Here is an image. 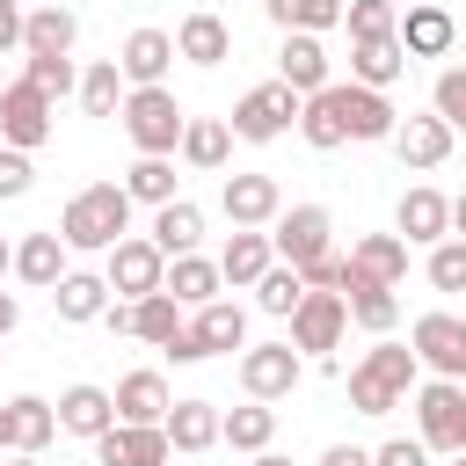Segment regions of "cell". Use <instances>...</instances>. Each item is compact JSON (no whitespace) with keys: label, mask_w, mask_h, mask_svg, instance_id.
I'll return each instance as SVG.
<instances>
[{"label":"cell","mask_w":466,"mask_h":466,"mask_svg":"<svg viewBox=\"0 0 466 466\" xmlns=\"http://www.w3.org/2000/svg\"><path fill=\"white\" fill-rule=\"evenodd\" d=\"M422 386V357H415V342H371L357 364H350V408L357 415H393V408H408V393Z\"/></svg>","instance_id":"6da1fadb"},{"label":"cell","mask_w":466,"mask_h":466,"mask_svg":"<svg viewBox=\"0 0 466 466\" xmlns=\"http://www.w3.org/2000/svg\"><path fill=\"white\" fill-rule=\"evenodd\" d=\"M124 233H131V189L124 182H87L58 211V240L80 248V255H109Z\"/></svg>","instance_id":"7a4b0ae2"},{"label":"cell","mask_w":466,"mask_h":466,"mask_svg":"<svg viewBox=\"0 0 466 466\" xmlns=\"http://www.w3.org/2000/svg\"><path fill=\"white\" fill-rule=\"evenodd\" d=\"M415 437L437 451V459H451V451H466V379H422L415 393Z\"/></svg>","instance_id":"3957f363"},{"label":"cell","mask_w":466,"mask_h":466,"mask_svg":"<svg viewBox=\"0 0 466 466\" xmlns=\"http://www.w3.org/2000/svg\"><path fill=\"white\" fill-rule=\"evenodd\" d=\"M182 102H175V87H131L124 95V138L138 146V153H175L182 146Z\"/></svg>","instance_id":"277c9868"},{"label":"cell","mask_w":466,"mask_h":466,"mask_svg":"<svg viewBox=\"0 0 466 466\" xmlns=\"http://www.w3.org/2000/svg\"><path fill=\"white\" fill-rule=\"evenodd\" d=\"M299 87H284V80H262V87H248L240 102H233V138H248V146H269V138H284L291 124H299Z\"/></svg>","instance_id":"5b68a950"},{"label":"cell","mask_w":466,"mask_h":466,"mask_svg":"<svg viewBox=\"0 0 466 466\" xmlns=\"http://www.w3.org/2000/svg\"><path fill=\"white\" fill-rule=\"evenodd\" d=\"M102 277H109L116 299H146V291L167 284V255L153 248V233H124V240L102 255Z\"/></svg>","instance_id":"8992f818"},{"label":"cell","mask_w":466,"mask_h":466,"mask_svg":"<svg viewBox=\"0 0 466 466\" xmlns=\"http://www.w3.org/2000/svg\"><path fill=\"white\" fill-rule=\"evenodd\" d=\"M44 138H51V95H44L36 80H7V87H0V146L36 153Z\"/></svg>","instance_id":"52a82bcc"},{"label":"cell","mask_w":466,"mask_h":466,"mask_svg":"<svg viewBox=\"0 0 466 466\" xmlns=\"http://www.w3.org/2000/svg\"><path fill=\"white\" fill-rule=\"evenodd\" d=\"M408 342H415V357H422V371H437V379H466V320L459 313H422L415 328H408Z\"/></svg>","instance_id":"ba28073f"},{"label":"cell","mask_w":466,"mask_h":466,"mask_svg":"<svg viewBox=\"0 0 466 466\" xmlns=\"http://www.w3.org/2000/svg\"><path fill=\"white\" fill-rule=\"evenodd\" d=\"M451 138H459V131H451L437 109H422V116H400L386 146H393V160H400V167L430 175V167H444V160H451Z\"/></svg>","instance_id":"9c48e42d"},{"label":"cell","mask_w":466,"mask_h":466,"mask_svg":"<svg viewBox=\"0 0 466 466\" xmlns=\"http://www.w3.org/2000/svg\"><path fill=\"white\" fill-rule=\"evenodd\" d=\"M393 233H400L408 248H437V240L451 233V197L430 189V182L400 189V204H393Z\"/></svg>","instance_id":"30bf717a"},{"label":"cell","mask_w":466,"mask_h":466,"mask_svg":"<svg viewBox=\"0 0 466 466\" xmlns=\"http://www.w3.org/2000/svg\"><path fill=\"white\" fill-rule=\"evenodd\" d=\"M328 233H335V218H328V204H291V211H277V226H269V240H277V262H313V255H328Z\"/></svg>","instance_id":"8fae6325"},{"label":"cell","mask_w":466,"mask_h":466,"mask_svg":"<svg viewBox=\"0 0 466 466\" xmlns=\"http://www.w3.org/2000/svg\"><path fill=\"white\" fill-rule=\"evenodd\" d=\"M342 328H350V299H342V291H306L299 313H291V350L328 357V350L342 342Z\"/></svg>","instance_id":"7c38bea8"},{"label":"cell","mask_w":466,"mask_h":466,"mask_svg":"<svg viewBox=\"0 0 466 466\" xmlns=\"http://www.w3.org/2000/svg\"><path fill=\"white\" fill-rule=\"evenodd\" d=\"M240 386H248V400H284L299 386V350L291 342H248L240 350Z\"/></svg>","instance_id":"4fadbf2b"},{"label":"cell","mask_w":466,"mask_h":466,"mask_svg":"<svg viewBox=\"0 0 466 466\" xmlns=\"http://www.w3.org/2000/svg\"><path fill=\"white\" fill-rule=\"evenodd\" d=\"M167 422H109L95 437V459L102 466H167Z\"/></svg>","instance_id":"5bb4252c"},{"label":"cell","mask_w":466,"mask_h":466,"mask_svg":"<svg viewBox=\"0 0 466 466\" xmlns=\"http://www.w3.org/2000/svg\"><path fill=\"white\" fill-rule=\"evenodd\" d=\"M451 44H459V22H451L444 0H408L400 7V51L408 58H451Z\"/></svg>","instance_id":"9a60e30c"},{"label":"cell","mask_w":466,"mask_h":466,"mask_svg":"<svg viewBox=\"0 0 466 466\" xmlns=\"http://www.w3.org/2000/svg\"><path fill=\"white\" fill-rule=\"evenodd\" d=\"M335 102H342V124H350V138H357V146H386V138H393V124H400V109L386 102V87L335 80Z\"/></svg>","instance_id":"2e32d148"},{"label":"cell","mask_w":466,"mask_h":466,"mask_svg":"<svg viewBox=\"0 0 466 466\" xmlns=\"http://www.w3.org/2000/svg\"><path fill=\"white\" fill-rule=\"evenodd\" d=\"M51 437H58V400L15 393V400L0 408V451H44Z\"/></svg>","instance_id":"e0dca14e"},{"label":"cell","mask_w":466,"mask_h":466,"mask_svg":"<svg viewBox=\"0 0 466 466\" xmlns=\"http://www.w3.org/2000/svg\"><path fill=\"white\" fill-rule=\"evenodd\" d=\"M218 211H226L233 226H277V211H284V189H277V175H226V189H218Z\"/></svg>","instance_id":"ac0fdd59"},{"label":"cell","mask_w":466,"mask_h":466,"mask_svg":"<svg viewBox=\"0 0 466 466\" xmlns=\"http://www.w3.org/2000/svg\"><path fill=\"white\" fill-rule=\"evenodd\" d=\"M175 58H182V51H175L167 29H131L124 51H116V66H124L131 87H167V66H175Z\"/></svg>","instance_id":"d6986e66"},{"label":"cell","mask_w":466,"mask_h":466,"mask_svg":"<svg viewBox=\"0 0 466 466\" xmlns=\"http://www.w3.org/2000/svg\"><path fill=\"white\" fill-rule=\"evenodd\" d=\"M269 262H277V240H269V226H233V240H226V255H218V277H226L233 291H255Z\"/></svg>","instance_id":"ffe728a7"},{"label":"cell","mask_w":466,"mask_h":466,"mask_svg":"<svg viewBox=\"0 0 466 466\" xmlns=\"http://www.w3.org/2000/svg\"><path fill=\"white\" fill-rule=\"evenodd\" d=\"M73 44H80V15L73 7H29V22H22V58H73Z\"/></svg>","instance_id":"44dd1931"},{"label":"cell","mask_w":466,"mask_h":466,"mask_svg":"<svg viewBox=\"0 0 466 466\" xmlns=\"http://www.w3.org/2000/svg\"><path fill=\"white\" fill-rule=\"evenodd\" d=\"M109 422H116V393H109V386H87V379H80V386L58 393V430H66V437H87V444H95Z\"/></svg>","instance_id":"7402d4cb"},{"label":"cell","mask_w":466,"mask_h":466,"mask_svg":"<svg viewBox=\"0 0 466 466\" xmlns=\"http://www.w3.org/2000/svg\"><path fill=\"white\" fill-rule=\"evenodd\" d=\"M175 51H182L189 66H226V58H233V29H226V15H211V7L182 15V22H175Z\"/></svg>","instance_id":"603a6c76"},{"label":"cell","mask_w":466,"mask_h":466,"mask_svg":"<svg viewBox=\"0 0 466 466\" xmlns=\"http://www.w3.org/2000/svg\"><path fill=\"white\" fill-rule=\"evenodd\" d=\"M277 80H284V87H299V95H320V87H328V44H320V36H306V29H284Z\"/></svg>","instance_id":"cb8c5ba5"},{"label":"cell","mask_w":466,"mask_h":466,"mask_svg":"<svg viewBox=\"0 0 466 466\" xmlns=\"http://www.w3.org/2000/svg\"><path fill=\"white\" fill-rule=\"evenodd\" d=\"M167 444H175L182 459H197V451L226 444V415H218L211 400H175V408H167Z\"/></svg>","instance_id":"d4e9b609"},{"label":"cell","mask_w":466,"mask_h":466,"mask_svg":"<svg viewBox=\"0 0 466 466\" xmlns=\"http://www.w3.org/2000/svg\"><path fill=\"white\" fill-rule=\"evenodd\" d=\"M350 277H371V284H393V291H400V277H408V240H400V233H364V240L350 248Z\"/></svg>","instance_id":"484cf974"},{"label":"cell","mask_w":466,"mask_h":466,"mask_svg":"<svg viewBox=\"0 0 466 466\" xmlns=\"http://www.w3.org/2000/svg\"><path fill=\"white\" fill-rule=\"evenodd\" d=\"M66 255H73V248L58 240V226H51V233H22V240H15V277L36 284V291H51V284L66 277Z\"/></svg>","instance_id":"4316f807"},{"label":"cell","mask_w":466,"mask_h":466,"mask_svg":"<svg viewBox=\"0 0 466 466\" xmlns=\"http://www.w3.org/2000/svg\"><path fill=\"white\" fill-rule=\"evenodd\" d=\"M51 306H58V320H102L109 313V277H95V269H66L58 284H51Z\"/></svg>","instance_id":"83f0119b"},{"label":"cell","mask_w":466,"mask_h":466,"mask_svg":"<svg viewBox=\"0 0 466 466\" xmlns=\"http://www.w3.org/2000/svg\"><path fill=\"white\" fill-rule=\"evenodd\" d=\"M342 299H350V320H357L364 335H393V328H400V299H393V284L342 277Z\"/></svg>","instance_id":"f1b7e54d"},{"label":"cell","mask_w":466,"mask_h":466,"mask_svg":"<svg viewBox=\"0 0 466 466\" xmlns=\"http://www.w3.org/2000/svg\"><path fill=\"white\" fill-rule=\"evenodd\" d=\"M167 408H175V393H167L160 371H124L116 379V422H167Z\"/></svg>","instance_id":"f546056e"},{"label":"cell","mask_w":466,"mask_h":466,"mask_svg":"<svg viewBox=\"0 0 466 466\" xmlns=\"http://www.w3.org/2000/svg\"><path fill=\"white\" fill-rule=\"evenodd\" d=\"M299 138H306L313 153H335V146H350V124H342V102H335V80H328L320 95H306V102H299Z\"/></svg>","instance_id":"4dcf8cb0"},{"label":"cell","mask_w":466,"mask_h":466,"mask_svg":"<svg viewBox=\"0 0 466 466\" xmlns=\"http://www.w3.org/2000/svg\"><path fill=\"white\" fill-rule=\"evenodd\" d=\"M189 335H197L204 357H218V350H248V313H240L233 299H211V306H197Z\"/></svg>","instance_id":"1f68e13d"},{"label":"cell","mask_w":466,"mask_h":466,"mask_svg":"<svg viewBox=\"0 0 466 466\" xmlns=\"http://www.w3.org/2000/svg\"><path fill=\"white\" fill-rule=\"evenodd\" d=\"M400 73H408V51H400V36L350 44V80H357V87H393Z\"/></svg>","instance_id":"d6a6232c"},{"label":"cell","mask_w":466,"mask_h":466,"mask_svg":"<svg viewBox=\"0 0 466 466\" xmlns=\"http://www.w3.org/2000/svg\"><path fill=\"white\" fill-rule=\"evenodd\" d=\"M175 153H182L197 175H218V167H226V153H233V124H218V116H189Z\"/></svg>","instance_id":"836d02e7"},{"label":"cell","mask_w":466,"mask_h":466,"mask_svg":"<svg viewBox=\"0 0 466 466\" xmlns=\"http://www.w3.org/2000/svg\"><path fill=\"white\" fill-rule=\"evenodd\" d=\"M197 240H204V211H197L189 197H167V204L153 211V248L175 262V255H189Z\"/></svg>","instance_id":"e575fe53"},{"label":"cell","mask_w":466,"mask_h":466,"mask_svg":"<svg viewBox=\"0 0 466 466\" xmlns=\"http://www.w3.org/2000/svg\"><path fill=\"white\" fill-rule=\"evenodd\" d=\"M218 284H226V277H218V262L189 248V255H175V262H167V284H160V291H175L182 306H211V299H218Z\"/></svg>","instance_id":"d590c367"},{"label":"cell","mask_w":466,"mask_h":466,"mask_svg":"<svg viewBox=\"0 0 466 466\" xmlns=\"http://www.w3.org/2000/svg\"><path fill=\"white\" fill-rule=\"evenodd\" d=\"M124 95H131V80H124L116 58H95V66L80 73V109H87V116H124Z\"/></svg>","instance_id":"8d00e7d4"},{"label":"cell","mask_w":466,"mask_h":466,"mask_svg":"<svg viewBox=\"0 0 466 466\" xmlns=\"http://www.w3.org/2000/svg\"><path fill=\"white\" fill-rule=\"evenodd\" d=\"M175 182H182V175H175V153H138V160L124 167V189H131V204H153V211L175 197Z\"/></svg>","instance_id":"74e56055"},{"label":"cell","mask_w":466,"mask_h":466,"mask_svg":"<svg viewBox=\"0 0 466 466\" xmlns=\"http://www.w3.org/2000/svg\"><path fill=\"white\" fill-rule=\"evenodd\" d=\"M226 444H233V451H248V459H255V451H269V444H277V408H269V400L226 408Z\"/></svg>","instance_id":"f35d334b"},{"label":"cell","mask_w":466,"mask_h":466,"mask_svg":"<svg viewBox=\"0 0 466 466\" xmlns=\"http://www.w3.org/2000/svg\"><path fill=\"white\" fill-rule=\"evenodd\" d=\"M262 7H269V22H277V29L328 36V29H342V7H350V0H262Z\"/></svg>","instance_id":"ab89813d"},{"label":"cell","mask_w":466,"mask_h":466,"mask_svg":"<svg viewBox=\"0 0 466 466\" xmlns=\"http://www.w3.org/2000/svg\"><path fill=\"white\" fill-rule=\"evenodd\" d=\"M299 299H306V269H299V262H269V269H262V284H255V306H262V313H277V320H291V313H299Z\"/></svg>","instance_id":"60d3db41"},{"label":"cell","mask_w":466,"mask_h":466,"mask_svg":"<svg viewBox=\"0 0 466 466\" xmlns=\"http://www.w3.org/2000/svg\"><path fill=\"white\" fill-rule=\"evenodd\" d=\"M182 328V299L175 291H146V299H131V335L138 342H167Z\"/></svg>","instance_id":"b9f144b4"},{"label":"cell","mask_w":466,"mask_h":466,"mask_svg":"<svg viewBox=\"0 0 466 466\" xmlns=\"http://www.w3.org/2000/svg\"><path fill=\"white\" fill-rule=\"evenodd\" d=\"M342 29H350V44L400 36V0H350V7H342Z\"/></svg>","instance_id":"7bdbcfd3"},{"label":"cell","mask_w":466,"mask_h":466,"mask_svg":"<svg viewBox=\"0 0 466 466\" xmlns=\"http://www.w3.org/2000/svg\"><path fill=\"white\" fill-rule=\"evenodd\" d=\"M422 269H430V284H437V291H466V240H459V233H444V240L430 248V262H422Z\"/></svg>","instance_id":"ee69618b"},{"label":"cell","mask_w":466,"mask_h":466,"mask_svg":"<svg viewBox=\"0 0 466 466\" xmlns=\"http://www.w3.org/2000/svg\"><path fill=\"white\" fill-rule=\"evenodd\" d=\"M430 109H437L451 131H466V66H444V73H437V87H430Z\"/></svg>","instance_id":"f6af8a7d"},{"label":"cell","mask_w":466,"mask_h":466,"mask_svg":"<svg viewBox=\"0 0 466 466\" xmlns=\"http://www.w3.org/2000/svg\"><path fill=\"white\" fill-rule=\"evenodd\" d=\"M22 80H36L51 102H58V95H80V73H73V58H22Z\"/></svg>","instance_id":"bcb514c9"},{"label":"cell","mask_w":466,"mask_h":466,"mask_svg":"<svg viewBox=\"0 0 466 466\" xmlns=\"http://www.w3.org/2000/svg\"><path fill=\"white\" fill-rule=\"evenodd\" d=\"M29 189H36L29 153H22V146H0V204H15V197H29Z\"/></svg>","instance_id":"7dc6e473"},{"label":"cell","mask_w":466,"mask_h":466,"mask_svg":"<svg viewBox=\"0 0 466 466\" xmlns=\"http://www.w3.org/2000/svg\"><path fill=\"white\" fill-rule=\"evenodd\" d=\"M430 459H437V451H430L422 437H386V444L371 451V466H430Z\"/></svg>","instance_id":"c3c4849f"},{"label":"cell","mask_w":466,"mask_h":466,"mask_svg":"<svg viewBox=\"0 0 466 466\" xmlns=\"http://www.w3.org/2000/svg\"><path fill=\"white\" fill-rule=\"evenodd\" d=\"M342 277H350V255H335V248L306 262V291H342Z\"/></svg>","instance_id":"681fc988"},{"label":"cell","mask_w":466,"mask_h":466,"mask_svg":"<svg viewBox=\"0 0 466 466\" xmlns=\"http://www.w3.org/2000/svg\"><path fill=\"white\" fill-rule=\"evenodd\" d=\"M22 22H29V7L22 0H0V51H22Z\"/></svg>","instance_id":"f907efd6"},{"label":"cell","mask_w":466,"mask_h":466,"mask_svg":"<svg viewBox=\"0 0 466 466\" xmlns=\"http://www.w3.org/2000/svg\"><path fill=\"white\" fill-rule=\"evenodd\" d=\"M160 350H167L175 364H204V350H197V335H189V320H182V328H175V335H167Z\"/></svg>","instance_id":"816d5d0a"},{"label":"cell","mask_w":466,"mask_h":466,"mask_svg":"<svg viewBox=\"0 0 466 466\" xmlns=\"http://www.w3.org/2000/svg\"><path fill=\"white\" fill-rule=\"evenodd\" d=\"M320 466H371V451H364V444H328Z\"/></svg>","instance_id":"f5cc1de1"},{"label":"cell","mask_w":466,"mask_h":466,"mask_svg":"<svg viewBox=\"0 0 466 466\" xmlns=\"http://www.w3.org/2000/svg\"><path fill=\"white\" fill-rule=\"evenodd\" d=\"M22 328V306H15V291H0V335H15Z\"/></svg>","instance_id":"db71d44e"},{"label":"cell","mask_w":466,"mask_h":466,"mask_svg":"<svg viewBox=\"0 0 466 466\" xmlns=\"http://www.w3.org/2000/svg\"><path fill=\"white\" fill-rule=\"evenodd\" d=\"M451 233H459V240H466V189H459V197H451Z\"/></svg>","instance_id":"11a10c76"},{"label":"cell","mask_w":466,"mask_h":466,"mask_svg":"<svg viewBox=\"0 0 466 466\" xmlns=\"http://www.w3.org/2000/svg\"><path fill=\"white\" fill-rule=\"evenodd\" d=\"M248 466H291V459H284V451H255Z\"/></svg>","instance_id":"9f6ffc18"},{"label":"cell","mask_w":466,"mask_h":466,"mask_svg":"<svg viewBox=\"0 0 466 466\" xmlns=\"http://www.w3.org/2000/svg\"><path fill=\"white\" fill-rule=\"evenodd\" d=\"M7 269H15V248H7V240H0V277H7Z\"/></svg>","instance_id":"6f0895ef"},{"label":"cell","mask_w":466,"mask_h":466,"mask_svg":"<svg viewBox=\"0 0 466 466\" xmlns=\"http://www.w3.org/2000/svg\"><path fill=\"white\" fill-rule=\"evenodd\" d=\"M7 466H36V451H7Z\"/></svg>","instance_id":"680465c9"},{"label":"cell","mask_w":466,"mask_h":466,"mask_svg":"<svg viewBox=\"0 0 466 466\" xmlns=\"http://www.w3.org/2000/svg\"><path fill=\"white\" fill-rule=\"evenodd\" d=\"M444 466H466V451H451V459H444Z\"/></svg>","instance_id":"91938a15"},{"label":"cell","mask_w":466,"mask_h":466,"mask_svg":"<svg viewBox=\"0 0 466 466\" xmlns=\"http://www.w3.org/2000/svg\"><path fill=\"white\" fill-rule=\"evenodd\" d=\"M0 87H7V73H0Z\"/></svg>","instance_id":"94428289"},{"label":"cell","mask_w":466,"mask_h":466,"mask_svg":"<svg viewBox=\"0 0 466 466\" xmlns=\"http://www.w3.org/2000/svg\"><path fill=\"white\" fill-rule=\"evenodd\" d=\"M400 7H408V0H400Z\"/></svg>","instance_id":"6125c7cd"}]
</instances>
